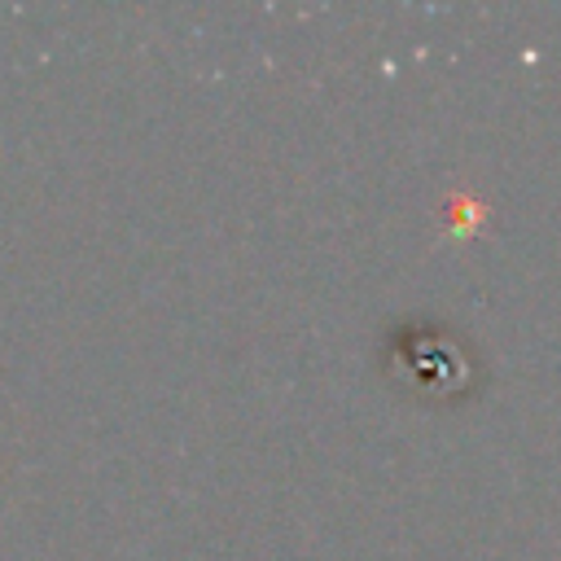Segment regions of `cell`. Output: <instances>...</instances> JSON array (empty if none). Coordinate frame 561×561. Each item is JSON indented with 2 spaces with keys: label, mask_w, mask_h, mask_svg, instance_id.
<instances>
[{
  "label": "cell",
  "mask_w": 561,
  "mask_h": 561,
  "mask_svg": "<svg viewBox=\"0 0 561 561\" xmlns=\"http://www.w3.org/2000/svg\"><path fill=\"white\" fill-rule=\"evenodd\" d=\"M451 210H456V224H451V232H456V237H465L469 228H478V224H482V202L460 197V202H451Z\"/></svg>",
  "instance_id": "1"
}]
</instances>
